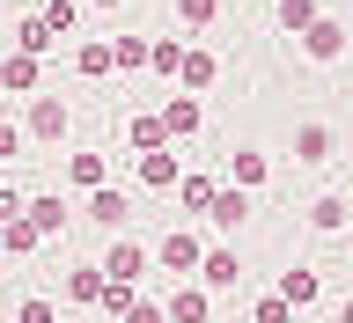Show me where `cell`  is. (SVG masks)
Wrapping results in <instances>:
<instances>
[{"mask_svg": "<svg viewBox=\"0 0 353 323\" xmlns=\"http://www.w3.org/2000/svg\"><path fill=\"white\" fill-rule=\"evenodd\" d=\"M125 213H132V198L110 191V184H96V191H88V206H81V220H96V228H110V236L125 228Z\"/></svg>", "mask_w": 353, "mask_h": 323, "instance_id": "8fae6325", "label": "cell"}, {"mask_svg": "<svg viewBox=\"0 0 353 323\" xmlns=\"http://www.w3.org/2000/svg\"><path fill=\"white\" fill-rule=\"evenodd\" d=\"M265 176H272V154L265 147H236L228 154V184H236V191H258Z\"/></svg>", "mask_w": 353, "mask_h": 323, "instance_id": "9a60e30c", "label": "cell"}, {"mask_svg": "<svg viewBox=\"0 0 353 323\" xmlns=\"http://www.w3.org/2000/svg\"><path fill=\"white\" fill-rule=\"evenodd\" d=\"M44 59H22V52H0V96H37Z\"/></svg>", "mask_w": 353, "mask_h": 323, "instance_id": "9c48e42d", "label": "cell"}, {"mask_svg": "<svg viewBox=\"0 0 353 323\" xmlns=\"http://www.w3.org/2000/svg\"><path fill=\"white\" fill-rule=\"evenodd\" d=\"M206 220H214L221 236H236L243 220H250V191H236V184H221V191H214V206H206Z\"/></svg>", "mask_w": 353, "mask_h": 323, "instance_id": "2e32d148", "label": "cell"}, {"mask_svg": "<svg viewBox=\"0 0 353 323\" xmlns=\"http://www.w3.org/2000/svg\"><path fill=\"white\" fill-rule=\"evenodd\" d=\"M162 316H170V323H206V316H214V294H206V286H192V280H176L170 302H162Z\"/></svg>", "mask_w": 353, "mask_h": 323, "instance_id": "ba28073f", "label": "cell"}, {"mask_svg": "<svg viewBox=\"0 0 353 323\" xmlns=\"http://www.w3.org/2000/svg\"><path fill=\"white\" fill-rule=\"evenodd\" d=\"M236 280H243V258L228 250V242H206V250H199V280H192V286H206V294H228Z\"/></svg>", "mask_w": 353, "mask_h": 323, "instance_id": "3957f363", "label": "cell"}, {"mask_svg": "<svg viewBox=\"0 0 353 323\" xmlns=\"http://www.w3.org/2000/svg\"><path fill=\"white\" fill-rule=\"evenodd\" d=\"M154 118H162V140H170V147H176V140H192V132L206 125V110H199V96H170V103L154 110Z\"/></svg>", "mask_w": 353, "mask_h": 323, "instance_id": "52a82bcc", "label": "cell"}, {"mask_svg": "<svg viewBox=\"0 0 353 323\" xmlns=\"http://www.w3.org/2000/svg\"><path fill=\"white\" fill-rule=\"evenodd\" d=\"M176 8V22H184V30H206V22L221 15V0H170Z\"/></svg>", "mask_w": 353, "mask_h": 323, "instance_id": "f1b7e54d", "label": "cell"}, {"mask_svg": "<svg viewBox=\"0 0 353 323\" xmlns=\"http://www.w3.org/2000/svg\"><path fill=\"white\" fill-rule=\"evenodd\" d=\"M346 220H353V198L346 191H316V198H309V228H316V236H339Z\"/></svg>", "mask_w": 353, "mask_h": 323, "instance_id": "7c38bea8", "label": "cell"}, {"mask_svg": "<svg viewBox=\"0 0 353 323\" xmlns=\"http://www.w3.org/2000/svg\"><path fill=\"white\" fill-rule=\"evenodd\" d=\"M176 59H184V37H148V74H170L176 81Z\"/></svg>", "mask_w": 353, "mask_h": 323, "instance_id": "4316f807", "label": "cell"}, {"mask_svg": "<svg viewBox=\"0 0 353 323\" xmlns=\"http://www.w3.org/2000/svg\"><path fill=\"white\" fill-rule=\"evenodd\" d=\"M199 250H206V242H199V228H170L148 258L162 264V272H176V280H184V272H199Z\"/></svg>", "mask_w": 353, "mask_h": 323, "instance_id": "277c9868", "label": "cell"}, {"mask_svg": "<svg viewBox=\"0 0 353 323\" xmlns=\"http://www.w3.org/2000/svg\"><path fill=\"white\" fill-rule=\"evenodd\" d=\"M258 323H294V309H287L280 294H265V302H258Z\"/></svg>", "mask_w": 353, "mask_h": 323, "instance_id": "836d02e7", "label": "cell"}, {"mask_svg": "<svg viewBox=\"0 0 353 323\" xmlns=\"http://www.w3.org/2000/svg\"><path fill=\"white\" fill-rule=\"evenodd\" d=\"M132 302H140V286H118V280H103V302H96V309H110V316H125Z\"/></svg>", "mask_w": 353, "mask_h": 323, "instance_id": "f546056e", "label": "cell"}, {"mask_svg": "<svg viewBox=\"0 0 353 323\" xmlns=\"http://www.w3.org/2000/svg\"><path fill=\"white\" fill-rule=\"evenodd\" d=\"M66 125H74V110L59 103V96H30V110H22V140H66Z\"/></svg>", "mask_w": 353, "mask_h": 323, "instance_id": "7a4b0ae2", "label": "cell"}, {"mask_svg": "<svg viewBox=\"0 0 353 323\" xmlns=\"http://www.w3.org/2000/svg\"><path fill=\"white\" fill-rule=\"evenodd\" d=\"M37 22L52 30V37H66V30L81 22V0H44V8H37Z\"/></svg>", "mask_w": 353, "mask_h": 323, "instance_id": "83f0119b", "label": "cell"}, {"mask_svg": "<svg viewBox=\"0 0 353 323\" xmlns=\"http://www.w3.org/2000/svg\"><path fill=\"white\" fill-rule=\"evenodd\" d=\"M118 323H170V316H162V302H148V294H140V302H132Z\"/></svg>", "mask_w": 353, "mask_h": 323, "instance_id": "1f68e13d", "label": "cell"}, {"mask_svg": "<svg viewBox=\"0 0 353 323\" xmlns=\"http://www.w3.org/2000/svg\"><path fill=\"white\" fill-rule=\"evenodd\" d=\"M331 147H339V132L324 118H302L294 125V162H331Z\"/></svg>", "mask_w": 353, "mask_h": 323, "instance_id": "5bb4252c", "label": "cell"}, {"mask_svg": "<svg viewBox=\"0 0 353 323\" xmlns=\"http://www.w3.org/2000/svg\"><path fill=\"white\" fill-rule=\"evenodd\" d=\"M74 74H81V81H103L110 74V37H81L74 44Z\"/></svg>", "mask_w": 353, "mask_h": 323, "instance_id": "ffe728a7", "label": "cell"}, {"mask_svg": "<svg viewBox=\"0 0 353 323\" xmlns=\"http://www.w3.org/2000/svg\"><path fill=\"white\" fill-rule=\"evenodd\" d=\"M0 184H8V169H0Z\"/></svg>", "mask_w": 353, "mask_h": 323, "instance_id": "f35d334b", "label": "cell"}, {"mask_svg": "<svg viewBox=\"0 0 353 323\" xmlns=\"http://www.w3.org/2000/svg\"><path fill=\"white\" fill-rule=\"evenodd\" d=\"M22 213V191H15V184H0V220H15Z\"/></svg>", "mask_w": 353, "mask_h": 323, "instance_id": "e575fe53", "label": "cell"}, {"mask_svg": "<svg viewBox=\"0 0 353 323\" xmlns=\"http://www.w3.org/2000/svg\"><path fill=\"white\" fill-rule=\"evenodd\" d=\"M15 323H59V309L44 302V294H30V302H22V309H15Z\"/></svg>", "mask_w": 353, "mask_h": 323, "instance_id": "4dcf8cb0", "label": "cell"}, {"mask_svg": "<svg viewBox=\"0 0 353 323\" xmlns=\"http://www.w3.org/2000/svg\"><path fill=\"white\" fill-rule=\"evenodd\" d=\"M214 81H221V59L206 44H184V59H176V96H206Z\"/></svg>", "mask_w": 353, "mask_h": 323, "instance_id": "5b68a950", "label": "cell"}, {"mask_svg": "<svg viewBox=\"0 0 353 323\" xmlns=\"http://www.w3.org/2000/svg\"><path fill=\"white\" fill-rule=\"evenodd\" d=\"M66 176H74V191H96V184H110V162H103V154H96V147H88V154H66Z\"/></svg>", "mask_w": 353, "mask_h": 323, "instance_id": "d6986e66", "label": "cell"}, {"mask_svg": "<svg viewBox=\"0 0 353 323\" xmlns=\"http://www.w3.org/2000/svg\"><path fill=\"white\" fill-rule=\"evenodd\" d=\"M125 147H132V154H154V147H170V140H162V118H154V110H140V118L125 125Z\"/></svg>", "mask_w": 353, "mask_h": 323, "instance_id": "cb8c5ba5", "label": "cell"}, {"mask_svg": "<svg viewBox=\"0 0 353 323\" xmlns=\"http://www.w3.org/2000/svg\"><path fill=\"white\" fill-rule=\"evenodd\" d=\"M110 74H148V37H110Z\"/></svg>", "mask_w": 353, "mask_h": 323, "instance_id": "603a6c76", "label": "cell"}, {"mask_svg": "<svg viewBox=\"0 0 353 323\" xmlns=\"http://www.w3.org/2000/svg\"><path fill=\"white\" fill-rule=\"evenodd\" d=\"M22 220H30L37 236H59L74 213H66V198H59V191H37V198H22Z\"/></svg>", "mask_w": 353, "mask_h": 323, "instance_id": "4fadbf2b", "label": "cell"}, {"mask_svg": "<svg viewBox=\"0 0 353 323\" xmlns=\"http://www.w3.org/2000/svg\"><path fill=\"white\" fill-rule=\"evenodd\" d=\"M66 302L96 309V302H103V272H96V264H74V272H66Z\"/></svg>", "mask_w": 353, "mask_h": 323, "instance_id": "44dd1931", "label": "cell"}, {"mask_svg": "<svg viewBox=\"0 0 353 323\" xmlns=\"http://www.w3.org/2000/svg\"><path fill=\"white\" fill-rule=\"evenodd\" d=\"M132 176H140L148 191H176L184 162H176V147H154V154H140V162H132Z\"/></svg>", "mask_w": 353, "mask_h": 323, "instance_id": "30bf717a", "label": "cell"}, {"mask_svg": "<svg viewBox=\"0 0 353 323\" xmlns=\"http://www.w3.org/2000/svg\"><path fill=\"white\" fill-rule=\"evenodd\" d=\"M214 176H176V206H184V213H206V206H214Z\"/></svg>", "mask_w": 353, "mask_h": 323, "instance_id": "484cf974", "label": "cell"}, {"mask_svg": "<svg viewBox=\"0 0 353 323\" xmlns=\"http://www.w3.org/2000/svg\"><path fill=\"white\" fill-rule=\"evenodd\" d=\"M37 250H44V236H37V228H30V220H0V258H37Z\"/></svg>", "mask_w": 353, "mask_h": 323, "instance_id": "ac0fdd59", "label": "cell"}, {"mask_svg": "<svg viewBox=\"0 0 353 323\" xmlns=\"http://www.w3.org/2000/svg\"><path fill=\"white\" fill-rule=\"evenodd\" d=\"M272 294H280V302L294 309V316H302V309H316V294H324V280H316V272H280V286H272Z\"/></svg>", "mask_w": 353, "mask_h": 323, "instance_id": "e0dca14e", "label": "cell"}, {"mask_svg": "<svg viewBox=\"0 0 353 323\" xmlns=\"http://www.w3.org/2000/svg\"><path fill=\"white\" fill-rule=\"evenodd\" d=\"M316 15H324L316 0H272V22H280L287 37H302V30H309V22H316Z\"/></svg>", "mask_w": 353, "mask_h": 323, "instance_id": "7402d4cb", "label": "cell"}, {"mask_svg": "<svg viewBox=\"0 0 353 323\" xmlns=\"http://www.w3.org/2000/svg\"><path fill=\"white\" fill-rule=\"evenodd\" d=\"M148 242H132V236H110V250L103 258H96V272H103V280H118V286H140V272H148Z\"/></svg>", "mask_w": 353, "mask_h": 323, "instance_id": "6da1fadb", "label": "cell"}, {"mask_svg": "<svg viewBox=\"0 0 353 323\" xmlns=\"http://www.w3.org/2000/svg\"><path fill=\"white\" fill-rule=\"evenodd\" d=\"M0 125H8V96H0Z\"/></svg>", "mask_w": 353, "mask_h": 323, "instance_id": "8d00e7d4", "label": "cell"}, {"mask_svg": "<svg viewBox=\"0 0 353 323\" xmlns=\"http://www.w3.org/2000/svg\"><path fill=\"white\" fill-rule=\"evenodd\" d=\"M339 323H353V294H346V309H339Z\"/></svg>", "mask_w": 353, "mask_h": 323, "instance_id": "d590c367", "label": "cell"}, {"mask_svg": "<svg viewBox=\"0 0 353 323\" xmlns=\"http://www.w3.org/2000/svg\"><path fill=\"white\" fill-rule=\"evenodd\" d=\"M294 44H302V59L331 66V59H339V52H346V22H331V15H316V22H309V30H302V37H294Z\"/></svg>", "mask_w": 353, "mask_h": 323, "instance_id": "8992f818", "label": "cell"}, {"mask_svg": "<svg viewBox=\"0 0 353 323\" xmlns=\"http://www.w3.org/2000/svg\"><path fill=\"white\" fill-rule=\"evenodd\" d=\"M52 44H59V37H52V30H44L37 15H22V22H15V52H22V59H44Z\"/></svg>", "mask_w": 353, "mask_h": 323, "instance_id": "d4e9b609", "label": "cell"}, {"mask_svg": "<svg viewBox=\"0 0 353 323\" xmlns=\"http://www.w3.org/2000/svg\"><path fill=\"white\" fill-rule=\"evenodd\" d=\"M88 8H118V0H88Z\"/></svg>", "mask_w": 353, "mask_h": 323, "instance_id": "74e56055", "label": "cell"}, {"mask_svg": "<svg viewBox=\"0 0 353 323\" xmlns=\"http://www.w3.org/2000/svg\"><path fill=\"white\" fill-rule=\"evenodd\" d=\"M15 154H22V125H15V118H8V125H0V169H8Z\"/></svg>", "mask_w": 353, "mask_h": 323, "instance_id": "d6a6232c", "label": "cell"}]
</instances>
